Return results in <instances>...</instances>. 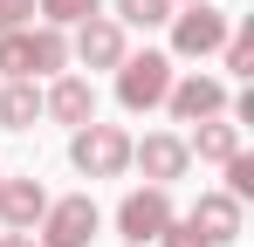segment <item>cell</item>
Returning a JSON list of instances; mask_svg holds the SVG:
<instances>
[{"label":"cell","mask_w":254,"mask_h":247,"mask_svg":"<svg viewBox=\"0 0 254 247\" xmlns=\"http://www.w3.org/2000/svg\"><path fill=\"white\" fill-rule=\"evenodd\" d=\"M69 165H76L83 179H124L130 172V130H117V124H83V130L69 137Z\"/></svg>","instance_id":"1"},{"label":"cell","mask_w":254,"mask_h":247,"mask_svg":"<svg viewBox=\"0 0 254 247\" xmlns=\"http://www.w3.org/2000/svg\"><path fill=\"white\" fill-rule=\"evenodd\" d=\"M165 89H172V55L144 48V55H124L117 62V103L124 110H158Z\"/></svg>","instance_id":"2"},{"label":"cell","mask_w":254,"mask_h":247,"mask_svg":"<svg viewBox=\"0 0 254 247\" xmlns=\"http://www.w3.org/2000/svg\"><path fill=\"white\" fill-rule=\"evenodd\" d=\"M35 227H42V241H35V247H89V241H96V227H103V213H96L89 192H69V199H48V213L35 220Z\"/></svg>","instance_id":"3"},{"label":"cell","mask_w":254,"mask_h":247,"mask_svg":"<svg viewBox=\"0 0 254 247\" xmlns=\"http://www.w3.org/2000/svg\"><path fill=\"white\" fill-rule=\"evenodd\" d=\"M172 220H179V213H172V192H165V185L124 192V206H117V234H124L130 247H151V241L172 227Z\"/></svg>","instance_id":"4"},{"label":"cell","mask_w":254,"mask_h":247,"mask_svg":"<svg viewBox=\"0 0 254 247\" xmlns=\"http://www.w3.org/2000/svg\"><path fill=\"white\" fill-rule=\"evenodd\" d=\"M234 35V21L227 14H213V7H186V14H172V55H220Z\"/></svg>","instance_id":"5"},{"label":"cell","mask_w":254,"mask_h":247,"mask_svg":"<svg viewBox=\"0 0 254 247\" xmlns=\"http://www.w3.org/2000/svg\"><path fill=\"white\" fill-rule=\"evenodd\" d=\"M130 165H137L151 185H172V179H186V172H192V151H186V137H172V130H151L144 144L130 137Z\"/></svg>","instance_id":"6"},{"label":"cell","mask_w":254,"mask_h":247,"mask_svg":"<svg viewBox=\"0 0 254 247\" xmlns=\"http://www.w3.org/2000/svg\"><path fill=\"white\" fill-rule=\"evenodd\" d=\"M69 55H76L83 69H117L130 55V41H124V28H117L110 14H89L83 28H76V48H69Z\"/></svg>","instance_id":"7"},{"label":"cell","mask_w":254,"mask_h":247,"mask_svg":"<svg viewBox=\"0 0 254 247\" xmlns=\"http://www.w3.org/2000/svg\"><path fill=\"white\" fill-rule=\"evenodd\" d=\"M165 110H172L179 124H206V117L227 110V82H220V76H186V82L165 89Z\"/></svg>","instance_id":"8"},{"label":"cell","mask_w":254,"mask_h":247,"mask_svg":"<svg viewBox=\"0 0 254 247\" xmlns=\"http://www.w3.org/2000/svg\"><path fill=\"white\" fill-rule=\"evenodd\" d=\"M186 227H192L206 247L241 241V199H234V192H199V206L186 213Z\"/></svg>","instance_id":"9"},{"label":"cell","mask_w":254,"mask_h":247,"mask_svg":"<svg viewBox=\"0 0 254 247\" xmlns=\"http://www.w3.org/2000/svg\"><path fill=\"white\" fill-rule=\"evenodd\" d=\"M42 117L69 124V130L96 124V82H89V76H55V89L42 96Z\"/></svg>","instance_id":"10"},{"label":"cell","mask_w":254,"mask_h":247,"mask_svg":"<svg viewBox=\"0 0 254 247\" xmlns=\"http://www.w3.org/2000/svg\"><path fill=\"white\" fill-rule=\"evenodd\" d=\"M48 213V192H42V179H7L0 185V220L14 227V234H35V220Z\"/></svg>","instance_id":"11"},{"label":"cell","mask_w":254,"mask_h":247,"mask_svg":"<svg viewBox=\"0 0 254 247\" xmlns=\"http://www.w3.org/2000/svg\"><path fill=\"white\" fill-rule=\"evenodd\" d=\"M186 151H192V158H206V165H227L234 151H241V124H220V117L192 124V137H186Z\"/></svg>","instance_id":"12"},{"label":"cell","mask_w":254,"mask_h":247,"mask_svg":"<svg viewBox=\"0 0 254 247\" xmlns=\"http://www.w3.org/2000/svg\"><path fill=\"white\" fill-rule=\"evenodd\" d=\"M42 117V89L35 82H0V130H28Z\"/></svg>","instance_id":"13"},{"label":"cell","mask_w":254,"mask_h":247,"mask_svg":"<svg viewBox=\"0 0 254 247\" xmlns=\"http://www.w3.org/2000/svg\"><path fill=\"white\" fill-rule=\"evenodd\" d=\"M28 48H35V76L69 69V35H62V28H28Z\"/></svg>","instance_id":"14"},{"label":"cell","mask_w":254,"mask_h":247,"mask_svg":"<svg viewBox=\"0 0 254 247\" xmlns=\"http://www.w3.org/2000/svg\"><path fill=\"white\" fill-rule=\"evenodd\" d=\"M35 14H48V28H83L89 14H103V0H35Z\"/></svg>","instance_id":"15"},{"label":"cell","mask_w":254,"mask_h":247,"mask_svg":"<svg viewBox=\"0 0 254 247\" xmlns=\"http://www.w3.org/2000/svg\"><path fill=\"white\" fill-rule=\"evenodd\" d=\"M172 21V0H117V28H158Z\"/></svg>","instance_id":"16"},{"label":"cell","mask_w":254,"mask_h":247,"mask_svg":"<svg viewBox=\"0 0 254 247\" xmlns=\"http://www.w3.org/2000/svg\"><path fill=\"white\" fill-rule=\"evenodd\" d=\"M227 76H254V21H241L227 35Z\"/></svg>","instance_id":"17"},{"label":"cell","mask_w":254,"mask_h":247,"mask_svg":"<svg viewBox=\"0 0 254 247\" xmlns=\"http://www.w3.org/2000/svg\"><path fill=\"white\" fill-rule=\"evenodd\" d=\"M227 192H234V199H248V192H254V158H248V151L227 158Z\"/></svg>","instance_id":"18"},{"label":"cell","mask_w":254,"mask_h":247,"mask_svg":"<svg viewBox=\"0 0 254 247\" xmlns=\"http://www.w3.org/2000/svg\"><path fill=\"white\" fill-rule=\"evenodd\" d=\"M28 21H35V0H0V35L28 28Z\"/></svg>","instance_id":"19"},{"label":"cell","mask_w":254,"mask_h":247,"mask_svg":"<svg viewBox=\"0 0 254 247\" xmlns=\"http://www.w3.org/2000/svg\"><path fill=\"white\" fill-rule=\"evenodd\" d=\"M158 241H165V247H206V241H199V234H192V227H186V220H172V227H165V234H158Z\"/></svg>","instance_id":"20"},{"label":"cell","mask_w":254,"mask_h":247,"mask_svg":"<svg viewBox=\"0 0 254 247\" xmlns=\"http://www.w3.org/2000/svg\"><path fill=\"white\" fill-rule=\"evenodd\" d=\"M0 247H35V234H14V227H7V234H0Z\"/></svg>","instance_id":"21"},{"label":"cell","mask_w":254,"mask_h":247,"mask_svg":"<svg viewBox=\"0 0 254 247\" xmlns=\"http://www.w3.org/2000/svg\"><path fill=\"white\" fill-rule=\"evenodd\" d=\"M186 7H206V0H186Z\"/></svg>","instance_id":"22"},{"label":"cell","mask_w":254,"mask_h":247,"mask_svg":"<svg viewBox=\"0 0 254 247\" xmlns=\"http://www.w3.org/2000/svg\"><path fill=\"white\" fill-rule=\"evenodd\" d=\"M0 185H7V179H0Z\"/></svg>","instance_id":"23"}]
</instances>
